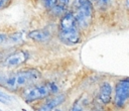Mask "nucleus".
Listing matches in <instances>:
<instances>
[{
    "label": "nucleus",
    "instance_id": "obj_1",
    "mask_svg": "<svg viewBox=\"0 0 129 111\" xmlns=\"http://www.w3.org/2000/svg\"><path fill=\"white\" fill-rule=\"evenodd\" d=\"M41 78L40 73L37 70L29 69L18 71L14 74L6 76L0 73V85L9 91H17L21 88H27L35 85Z\"/></svg>",
    "mask_w": 129,
    "mask_h": 111
},
{
    "label": "nucleus",
    "instance_id": "obj_2",
    "mask_svg": "<svg viewBox=\"0 0 129 111\" xmlns=\"http://www.w3.org/2000/svg\"><path fill=\"white\" fill-rule=\"evenodd\" d=\"M51 94L49 85H32L30 87H27L22 92V98L25 102L30 103L36 100L44 99L48 97V95Z\"/></svg>",
    "mask_w": 129,
    "mask_h": 111
},
{
    "label": "nucleus",
    "instance_id": "obj_3",
    "mask_svg": "<svg viewBox=\"0 0 129 111\" xmlns=\"http://www.w3.org/2000/svg\"><path fill=\"white\" fill-rule=\"evenodd\" d=\"M93 13H94L93 5L88 0L81 7L76 9V12L74 13L76 24L79 25V27L81 28H87L92 22Z\"/></svg>",
    "mask_w": 129,
    "mask_h": 111
},
{
    "label": "nucleus",
    "instance_id": "obj_4",
    "mask_svg": "<svg viewBox=\"0 0 129 111\" xmlns=\"http://www.w3.org/2000/svg\"><path fill=\"white\" fill-rule=\"evenodd\" d=\"M129 96V80L127 78L120 80L115 87L114 103L117 107H123Z\"/></svg>",
    "mask_w": 129,
    "mask_h": 111
},
{
    "label": "nucleus",
    "instance_id": "obj_5",
    "mask_svg": "<svg viewBox=\"0 0 129 111\" xmlns=\"http://www.w3.org/2000/svg\"><path fill=\"white\" fill-rule=\"evenodd\" d=\"M28 59V52L25 50H16L13 53L9 54L3 62V65L6 67H16L24 64Z\"/></svg>",
    "mask_w": 129,
    "mask_h": 111
},
{
    "label": "nucleus",
    "instance_id": "obj_6",
    "mask_svg": "<svg viewBox=\"0 0 129 111\" xmlns=\"http://www.w3.org/2000/svg\"><path fill=\"white\" fill-rule=\"evenodd\" d=\"M59 38L67 44H76L81 40V34L76 26L68 30H60Z\"/></svg>",
    "mask_w": 129,
    "mask_h": 111
},
{
    "label": "nucleus",
    "instance_id": "obj_7",
    "mask_svg": "<svg viewBox=\"0 0 129 111\" xmlns=\"http://www.w3.org/2000/svg\"><path fill=\"white\" fill-rule=\"evenodd\" d=\"M99 99L103 104H109L112 99V86L110 83L105 82L102 84L99 92Z\"/></svg>",
    "mask_w": 129,
    "mask_h": 111
},
{
    "label": "nucleus",
    "instance_id": "obj_8",
    "mask_svg": "<svg viewBox=\"0 0 129 111\" xmlns=\"http://www.w3.org/2000/svg\"><path fill=\"white\" fill-rule=\"evenodd\" d=\"M28 37L38 42H44L49 40L51 35H50V32L45 29H36V30L30 31L28 33Z\"/></svg>",
    "mask_w": 129,
    "mask_h": 111
},
{
    "label": "nucleus",
    "instance_id": "obj_9",
    "mask_svg": "<svg viewBox=\"0 0 129 111\" xmlns=\"http://www.w3.org/2000/svg\"><path fill=\"white\" fill-rule=\"evenodd\" d=\"M76 20L73 12H66L60 19V30H68L76 27Z\"/></svg>",
    "mask_w": 129,
    "mask_h": 111
},
{
    "label": "nucleus",
    "instance_id": "obj_10",
    "mask_svg": "<svg viewBox=\"0 0 129 111\" xmlns=\"http://www.w3.org/2000/svg\"><path fill=\"white\" fill-rule=\"evenodd\" d=\"M66 100V95L63 94H59V95H56L50 99H48L46 102H45V105L49 108V109H53L54 107H57L58 105H60L63 101Z\"/></svg>",
    "mask_w": 129,
    "mask_h": 111
},
{
    "label": "nucleus",
    "instance_id": "obj_11",
    "mask_svg": "<svg viewBox=\"0 0 129 111\" xmlns=\"http://www.w3.org/2000/svg\"><path fill=\"white\" fill-rule=\"evenodd\" d=\"M67 11V6L60 5V4H56L54 7H52L50 9V12L55 15V16H59V15H63Z\"/></svg>",
    "mask_w": 129,
    "mask_h": 111
},
{
    "label": "nucleus",
    "instance_id": "obj_12",
    "mask_svg": "<svg viewBox=\"0 0 129 111\" xmlns=\"http://www.w3.org/2000/svg\"><path fill=\"white\" fill-rule=\"evenodd\" d=\"M42 3L45 8L50 10L52 7H54L57 4V0H42Z\"/></svg>",
    "mask_w": 129,
    "mask_h": 111
},
{
    "label": "nucleus",
    "instance_id": "obj_13",
    "mask_svg": "<svg viewBox=\"0 0 129 111\" xmlns=\"http://www.w3.org/2000/svg\"><path fill=\"white\" fill-rule=\"evenodd\" d=\"M70 111H84V106H83V103L77 101L71 108Z\"/></svg>",
    "mask_w": 129,
    "mask_h": 111
},
{
    "label": "nucleus",
    "instance_id": "obj_14",
    "mask_svg": "<svg viewBox=\"0 0 129 111\" xmlns=\"http://www.w3.org/2000/svg\"><path fill=\"white\" fill-rule=\"evenodd\" d=\"M9 101H11V97L0 92V102L3 103V104H8Z\"/></svg>",
    "mask_w": 129,
    "mask_h": 111
},
{
    "label": "nucleus",
    "instance_id": "obj_15",
    "mask_svg": "<svg viewBox=\"0 0 129 111\" xmlns=\"http://www.w3.org/2000/svg\"><path fill=\"white\" fill-rule=\"evenodd\" d=\"M98 5L99 7H105V6H108L111 2V0H98Z\"/></svg>",
    "mask_w": 129,
    "mask_h": 111
},
{
    "label": "nucleus",
    "instance_id": "obj_16",
    "mask_svg": "<svg viewBox=\"0 0 129 111\" xmlns=\"http://www.w3.org/2000/svg\"><path fill=\"white\" fill-rule=\"evenodd\" d=\"M11 0H0V10L6 8L10 4Z\"/></svg>",
    "mask_w": 129,
    "mask_h": 111
},
{
    "label": "nucleus",
    "instance_id": "obj_17",
    "mask_svg": "<svg viewBox=\"0 0 129 111\" xmlns=\"http://www.w3.org/2000/svg\"><path fill=\"white\" fill-rule=\"evenodd\" d=\"M88 0H74V6H75V8L77 9V8H79V7H81L85 2H87Z\"/></svg>",
    "mask_w": 129,
    "mask_h": 111
},
{
    "label": "nucleus",
    "instance_id": "obj_18",
    "mask_svg": "<svg viewBox=\"0 0 129 111\" xmlns=\"http://www.w3.org/2000/svg\"><path fill=\"white\" fill-rule=\"evenodd\" d=\"M7 41V35L4 33H0V44H3Z\"/></svg>",
    "mask_w": 129,
    "mask_h": 111
},
{
    "label": "nucleus",
    "instance_id": "obj_19",
    "mask_svg": "<svg viewBox=\"0 0 129 111\" xmlns=\"http://www.w3.org/2000/svg\"><path fill=\"white\" fill-rule=\"evenodd\" d=\"M38 111H51V109H49V108L45 105V103H43V104L38 108Z\"/></svg>",
    "mask_w": 129,
    "mask_h": 111
},
{
    "label": "nucleus",
    "instance_id": "obj_20",
    "mask_svg": "<svg viewBox=\"0 0 129 111\" xmlns=\"http://www.w3.org/2000/svg\"><path fill=\"white\" fill-rule=\"evenodd\" d=\"M57 2L60 4V5H63V6H67L70 2V0H57Z\"/></svg>",
    "mask_w": 129,
    "mask_h": 111
},
{
    "label": "nucleus",
    "instance_id": "obj_21",
    "mask_svg": "<svg viewBox=\"0 0 129 111\" xmlns=\"http://www.w3.org/2000/svg\"><path fill=\"white\" fill-rule=\"evenodd\" d=\"M89 1H90V2H91V3H92V2H97V1H98V0H89Z\"/></svg>",
    "mask_w": 129,
    "mask_h": 111
},
{
    "label": "nucleus",
    "instance_id": "obj_22",
    "mask_svg": "<svg viewBox=\"0 0 129 111\" xmlns=\"http://www.w3.org/2000/svg\"><path fill=\"white\" fill-rule=\"evenodd\" d=\"M1 57H2V53H1V52H0V59H1Z\"/></svg>",
    "mask_w": 129,
    "mask_h": 111
}]
</instances>
